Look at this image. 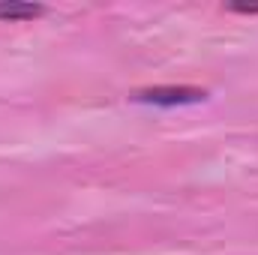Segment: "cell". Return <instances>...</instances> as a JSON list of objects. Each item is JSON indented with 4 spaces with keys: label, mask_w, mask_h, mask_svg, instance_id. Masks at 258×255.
<instances>
[{
    "label": "cell",
    "mask_w": 258,
    "mask_h": 255,
    "mask_svg": "<svg viewBox=\"0 0 258 255\" xmlns=\"http://www.w3.org/2000/svg\"><path fill=\"white\" fill-rule=\"evenodd\" d=\"M207 93L198 87H147L135 93V102H147V105H159V108H174V105H195L204 102Z\"/></svg>",
    "instance_id": "6da1fadb"
},
{
    "label": "cell",
    "mask_w": 258,
    "mask_h": 255,
    "mask_svg": "<svg viewBox=\"0 0 258 255\" xmlns=\"http://www.w3.org/2000/svg\"><path fill=\"white\" fill-rule=\"evenodd\" d=\"M45 12L42 3H18V0H3L0 3V21H30Z\"/></svg>",
    "instance_id": "7a4b0ae2"
},
{
    "label": "cell",
    "mask_w": 258,
    "mask_h": 255,
    "mask_svg": "<svg viewBox=\"0 0 258 255\" xmlns=\"http://www.w3.org/2000/svg\"><path fill=\"white\" fill-rule=\"evenodd\" d=\"M225 9L228 12H243V15H258V6H252V3H228Z\"/></svg>",
    "instance_id": "3957f363"
}]
</instances>
